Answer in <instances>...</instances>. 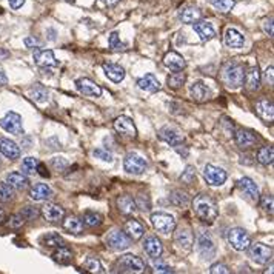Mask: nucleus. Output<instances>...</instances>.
I'll return each mask as SVG.
<instances>
[{"label":"nucleus","mask_w":274,"mask_h":274,"mask_svg":"<svg viewBox=\"0 0 274 274\" xmlns=\"http://www.w3.org/2000/svg\"><path fill=\"white\" fill-rule=\"evenodd\" d=\"M193 211L196 216L205 223H213L219 216L216 200L208 194H199L193 200Z\"/></svg>","instance_id":"obj_1"},{"label":"nucleus","mask_w":274,"mask_h":274,"mask_svg":"<svg viewBox=\"0 0 274 274\" xmlns=\"http://www.w3.org/2000/svg\"><path fill=\"white\" fill-rule=\"evenodd\" d=\"M223 82L228 88L237 90L244 85V79H245V69L239 63H228L223 68Z\"/></svg>","instance_id":"obj_2"},{"label":"nucleus","mask_w":274,"mask_h":274,"mask_svg":"<svg viewBox=\"0 0 274 274\" xmlns=\"http://www.w3.org/2000/svg\"><path fill=\"white\" fill-rule=\"evenodd\" d=\"M246 251H248L249 257H251L259 265H265V264H268V262L273 260V248L270 245L260 244V242L249 244V246L246 248Z\"/></svg>","instance_id":"obj_3"},{"label":"nucleus","mask_w":274,"mask_h":274,"mask_svg":"<svg viewBox=\"0 0 274 274\" xmlns=\"http://www.w3.org/2000/svg\"><path fill=\"white\" fill-rule=\"evenodd\" d=\"M151 223L162 234H171L176 230V219L168 213L151 214Z\"/></svg>","instance_id":"obj_4"},{"label":"nucleus","mask_w":274,"mask_h":274,"mask_svg":"<svg viewBox=\"0 0 274 274\" xmlns=\"http://www.w3.org/2000/svg\"><path fill=\"white\" fill-rule=\"evenodd\" d=\"M226 241L236 251H246V248L251 244V239L244 228H231L226 233Z\"/></svg>","instance_id":"obj_5"},{"label":"nucleus","mask_w":274,"mask_h":274,"mask_svg":"<svg viewBox=\"0 0 274 274\" xmlns=\"http://www.w3.org/2000/svg\"><path fill=\"white\" fill-rule=\"evenodd\" d=\"M123 168L129 174L140 176V174H144L147 171L148 163H147V160L144 157L139 156L137 152H129V154H126V156H125Z\"/></svg>","instance_id":"obj_6"},{"label":"nucleus","mask_w":274,"mask_h":274,"mask_svg":"<svg viewBox=\"0 0 274 274\" xmlns=\"http://www.w3.org/2000/svg\"><path fill=\"white\" fill-rule=\"evenodd\" d=\"M0 126H2L6 133H9V134H16V136L23 134L22 117L17 113H14V111L6 113L3 119H0Z\"/></svg>","instance_id":"obj_7"},{"label":"nucleus","mask_w":274,"mask_h":274,"mask_svg":"<svg viewBox=\"0 0 274 274\" xmlns=\"http://www.w3.org/2000/svg\"><path fill=\"white\" fill-rule=\"evenodd\" d=\"M117 265H119V268H121V271H125V273H140L145 270L144 260L134 254L122 256L121 259H119Z\"/></svg>","instance_id":"obj_8"},{"label":"nucleus","mask_w":274,"mask_h":274,"mask_svg":"<svg viewBox=\"0 0 274 274\" xmlns=\"http://www.w3.org/2000/svg\"><path fill=\"white\" fill-rule=\"evenodd\" d=\"M106 245H108L114 251H123L131 245L129 237L121 231V230H113L108 236H106Z\"/></svg>","instance_id":"obj_9"},{"label":"nucleus","mask_w":274,"mask_h":274,"mask_svg":"<svg viewBox=\"0 0 274 274\" xmlns=\"http://www.w3.org/2000/svg\"><path fill=\"white\" fill-rule=\"evenodd\" d=\"M204 179L207 181V183L211 185V186H220L226 181V173L222 168H219V166L205 165V168H204Z\"/></svg>","instance_id":"obj_10"},{"label":"nucleus","mask_w":274,"mask_h":274,"mask_svg":"<svg viewBox=\"0 0 274 274\" xmlns=\"http://www.w3.org/2000/svg\"><path fill=\"white\" fill-rule=\"evenodd\" d=\"M76 88L83 96H90V97H100L102 96V88L97 85L96 82H92L88 77H82L76 80Z\"/></svg>","instance_id":"obj_11"},{"label":"nucleus","mask_w":274,"mask_h":274,"mask_svg":"<svg viewBox=\"0 0 274 274\" xmlns=\"http://www.w3.org/2000/svg\"><path fill=\"white\" fill-rule=\"evenodd\" d=\"M32 59L37 66L40 68H54L59 65V62L56 61L54 53L51 50H42V48H35L32 53Z\"/></svg>","instance_id":"obj_12"},{"label":"nucleus","mask_w":274,"mask_h":274,"mask_svg":"<svg viewBox=\"0 0 274 274\" xmlns=\"http://www.w3.org/2000/svg\"><path fill=\"white\" fill-rule=\"evenodd\" d=\"M197 249L204 259H213L216 254V246L208 233H200L197 237Z\"/></svg>","instance_id":"obj_13"},{"label":"nucleus","mask_w":274,"mask_h":274,"mask_svg":"<svg viewBox=\"0 0 274 274\" xmlns=\"http://www.w3.org/2000/svg\"><path fill=\"white\" fill-rule=\"evenodd\" d=\"M122 231L129 237L131 242H136V241L142 239V236L145 234V226L136 219H129V220L125 222Z\"/></svg>","instance_id":"obj_14"},{"label":"nucleus","mask_w":274,"mask_h":274,"mask_svg":"<svg viewBox=\"0 0 274 274\" xmlns=\"http://www.w3.org/2000/svg\"><path fill=\"white\" fill-rule=\"evenodd\" d=\"M114 129L117 131V133H121L123 136H128V137H136V134H137L134 122L131 121L129 117H126V116H121V117L116 119V121H114Z\"/></svg>","instance_id":"obj_15"},{"label":"nucleus","mask_w":274,"mask_h":274,"mask_svg":"<svg viewBox=\"0 0 274 274\" xmlns=\"http://www.w3.org/2000/svg\"><path fill=\"white\" fill-rule=\"evenodd\" d=\"M40 213L46 220L53 222V223L61 222L65 217V210L61 205H56V204H46L45 207L40 208Z\"/></svg>","instance_id":"obj_16"},{"label":"nucleus","mask_w":274,"mask_h":274,"mask_svg":"<svg viewBox=\"0 0 274 274\" xmlns=\"http://www.w3.org/2000/svg\"><path fill=\"white\" fill-rule=\"evenodd\" d=\"M237 186H239L241 191L253 202H257L259 200V188L256 185V182L253 181V179L249 177H242L239 182H237Z\"/></svg>","instance_id":"obj_17"},{"label":"nucleus","mask_w":274,"mask_h":274,"mask_svg":"<svg viewBox=\"0 0 274 274\" xmlns=\"http://www.w3.org/2000/svg\"><path fill=\"white\" fill-rule=\"evenodd\" d=\"M193 30L197 32V35L200 37L202 42H208V40L216 37V31H214V28H213V25L210 22L197 20V22L193 23Z\"/></svg>","instance_id":"obj_18"},{"label":"nucleus","mask_w":274,"mask_h":274,"mask_svg":"<svg viewBox=\"0 0 274 274\" xmlns=\"http://www.w3.org/2000/svg\"><path fill=\"white\" fill-rule=\"evenodd\" d=\"M0 152L9 160H17L20 157V148L16 142L9 140L6 137L0 139Z\"/></svg>","instance_id":"obj_19"},{"label":"nucleus","mask_w":274,"mask_h":274,"mask_svg":"<svg viewBox=\"0 0 274 274\" xmlns=\"http://www.w3.org/2000/svg\"><path fill=\"white\" fill-rule=\"evenodd\" d=\"M189 94L196 102H205L211 97V90L205 85L202 80H196L191 87H189Z\"/></svg>","instance_id":"obj_20"},{"label":"nucleus","mask_w":274,"mask_h":274,"mask_svg":"<svg viewBox=\"0 0 274 274\" xmlns=\"http://www.w3.org/2000/svg\"><path fill=\"white\" fill-rule=\"evenodd\" d=\"M163 65L166 68H170L173 71H183L185 66H186V62H185V59L176 53V51H170V53H166L165 57H163Z\"/></svg>","instance_id":"obj_21"},{"label":"nucleus","mask_w":274,"mask_h":274,"mask_svg":"<svg viewBox=\"0 0 274 274\" xmlns=\"http://www.w3.org/2000/svg\"><path fill=\"white\" fill-rule=\"evenodd\" d=\"M159 137L163 140V142H166V144L168 145H171V147H181L182 144H183V137L177 133V131H174L173 128H170V126H163V128H160V131H159Z\"/></svg>","instance_id":"obj_22"},{"label":"nucleus","mask_w":274,"mask_h":274,"mask_svg":"<svg viewBox=\"0 0 274 274\" xmlns=\"http://www.w3.org/2000/svg\"><path fill=\"white\" fill-rule=\"evenodd\" d=\"M223 42L225 45L228 46V48H242L244 43H245V37L244 34L239 32L234 28H228L225 31V37H223Z\"/></svg>","instance_id":"obj_23"},{"label":"nucleus","mask_w":274,"mask_h":274,"mask_svg":"<svg viewBox=\"0 0 274 274\" xmlns=\"http://www.w3.org/2000/svg\"><path fill=\"white\" fill-rule=\"evenodd\" d=\"M144 249H145V253L151 259H159L162 256L163 246H162V242L157 239V237L150 236V237H147L145 242H144Z\"/></svg>","instance_id":"obj_24"},{"label":"nucleus","mask_w":274,"mask_h":274,"mask_svg":"<svg viewBox=\"0 0 274 274\" xmlns=\"http://www.w3.org/2000/svg\"><path fill=\"white\" fill-rule=\"evenodd\" d=\"M30 197L35 202H43L53 197V189L46 183H35L30 189Z\"/></svg>","instance_id":"obj_25"},{"label":"nucleus","mask_w":274,"mask_h":274,"mask_svg":"<svg viewBox=\"0 0 274 274\" xmlns=\"http://www.w3.org/2000/svg\"><path fill=\"white\" fill-rule=\"evenodd\" d=\"M260 80H262V76H260V71H259V66L254 65L249 68L246 73H245V79H244V83L246 85V88L249 91H256L260 88Z\"/></svg>","instance_id":"obj_26"},{"label":"nucleus","mask_w":274,"mask_h":274,"mask_svg":"<svg viewBox=\"0 0 274 274\" xmlns=\"http://www.w3.org/2000/svg\"><path fill=\"white\" fill-rule=\"evenodd\" d=\"M236 144L237 147H241V148H249V147H253L256 144V134L251 133V131H246V129H239V131H236Z\"/></svg>","instance_id":"obj_27"},{"label":"nucleus","mask_w":274,"mask_h":274,"mask_svg":"<svg viewBox=\"0 0 274 274\" xmlns=\"http://www.w3.org/2000/svg\"><path fill=\"white\" fill-rule=\"evenodd\" d=\"M103 71L110 80L121 83L125 79V69L117 63H103Z\"/></svg>","instance_id":"obj_28"},{"label":"nucleus","mask_w":274,"mask_h":274,"mask_svg":"<svg viewBox=\"0 0 274 274\" xmlns=\"http://www.w3.org/2000/svg\"><path fill=\"white\" fill-rule=\"evenodd\" d=\"M137 85L140 90H144L147 92H156L160 90V83L154 74H145L144 77H140L137 80Z\"/></svg>","instance_id":"obj_29"},{"label":"nucleus","mask_w":274,"mask_h":274,"mask_svg":"<svg viewBox=\"0 0 274 274\" xmlns=\"http://www.w3.org/2000/svg\"><path fill=\"white\" fill-rule=\"evenodd\" d=\"M256 111L264 121H273L274 119V106L273 102L268 99H260L256 103Z\"/></svg>","instance_id":"obj_30"},{"label":"nucleus","mask_w":274,"mask_h":274,"mask_svg":"<svg viewBox=\"0 0 274 274\" xmlns=\"http://www.w3.org/2000/svg\"><path fill=\"white\" fill-rule=\"evenodd\" d=\"M6 182L13 186L14 189H25L28 185H30V181H28V177L23 174V173H9L6 176Z\"/></svg>","instance_id":"obj_31"},{"label":"nucleus","mask_w":274,"mask_h":274,"mask_svg":"<svg viewBox=\"0 0 274 274\" xmlns=\"http://www.w3.org/2000/svg\"><path fill=\"white\" fill-rule=\"evenodd\" d=\"M117 207L119 211L123 213V214H133L137 211V205H136V199H133L128 194H123L117 199Z\"/></svg>","instance_id":"obj_32"},{"label":"nucleus","mask_w":274,"mask_h":274,"mask_svg":"<svg viewBox=\"0 0 274 274\" xmlns=\"http://www.w3.org/2000/svg\"><path fill=\"white\" fill-rule=\"evenodd\" d=\"M200 17H202V13L196 6H185L183 9L179 11V19L183 23H194L200 20Z\"/></svg>","instance_id":"obj_33"},{"label":"nucleus","mask_w":274,"mask_h":274,"mask_svg":"<svg viewBox=\"0 0 274 274\" xmlns=\"http://www.w3.org/2000/svg\"><path fill=\"white\" fill-rule=\"evenodd\" d=\"M40 242H42V245L50 246V248H57V246L66 245V242H65L63 237L59 236L57 233H48V234L42 236V237H40Z\"/></svg>","instance_id":"obj_34"},{"label":"nucleus","mask_w":274,"mask_h":274,"mask_svg":"<svg viewBox=\"0 0 274 274\" xmlns=\"http://www.w3.org/2000/svg\"><path fill=\"white\" fill-rule=\"evenodd\" d=\"M53 259L54 262H57V264H61V265H69L71 260H73V253L66 248V245L57 246V251L53 254Z\"/></svg>","instance_id":"obj_35"},{"label":"nucleus","mask_w":274,"mask_h":274,"mask_svg":"<svg viewBox=\"0 0 274 274\" xmlns=\"http://www.w3.org/2000/svg\"><path fill=\"white\" fill-rule=\"evenodd\" d=\"M176 244H177L179 246L185 248V249L191 248V245H193V234H191V231L186 230V228L179 230V231L176 233Z\"/></svg>","instance_id":"obj_36"},{"label":"nucleus","mask_w":274,"mask_h":274,"mask_svg":"<svg viewBox=\"0 0 274 274\" xmlns=\"http://www.w3.org/2000/svg\"><path fill=\"white\" fill-rule=\"evenodd\" d=\"M63 228L73 234H80L83 231V222H82V219H79L76 216H69L63 220Z\"/></svg>","instance_id":"obj_37"},{"label":"nucleus","mask_w":274,"mask_h":274,"mask_svg":"<svg viewBox=\"0 0 274 274\" xmlns=\"http://www.w3.org/2000/svg\"><path fill=\"white\" fill-rule=\"evenodd\" d=\"M170 202L179 208H183L189 204V196L185 191H182V189H174L170 194Z\"/></svg>","instance_id":"obj_38"},{"label":"nucleus","mask_w":274,"mask_h":274,"mask_svg":"<svg viewBox=\"0 0 274 274\" xmlns=\"http://www.w3.org/2000/svg\"><path fill=\"white\" fill-rule=\"evenodd\" d=\"M186 82V74L182 73V71H176V73L170 74L168 79H166V83H168V87L173 90H179L185 85Z\"/></svg>","instance_id":"obj_39"},{"label":"nucleus","mask_w":274,"mask_h":274,"mask_svg":"<svg viewBox=\"0 0 274 274\" xmlns=\"http://www.w3.org/2000/svg\"><path fill=\"white\" fill-rule=\"evenodd\" d=\"M82 222H83V225L94 228V226H99L102 223V216L96 211H85L82 216Z\"/></svg>","instance_id":"obj_40"},{"label":"nucleus","mask_w":274,"mask_h":274,"mask_svg":"<svg viewBox=\"0 0 274 274\" xmlns=\"http://www.w3.org/2000/svg\"><path fill=\"white\" fill-rule=\"evenodd\" d=\"M274 160V150L273 147H264L257 151V162L262 165H271Z\"/></svg>","instance_id":"obj_41"},{"label":"nucleus","mask_w":274,"mask_h":274,"mask_svg":"<svg viewBox=\"0 0 274 274\" xmlns=\"http://www.w3.org/2000/svg\"><path fill=\"white\" fill-rule=\"evenodd\" d=\"M13 199H14V188L8 182H2L0 183V202L6 204V202L13 200Z\"/></svg>","instance_id":"obj_42"},{"label":"nucleus","mask_w":274,"mask_h":274,"mask_svg":"<svg viewBox=\"0 0 274 274\" xmlns=\"http://www.w3.org/2000/svg\"><path fill=\"white\" fill-rule=\"evenodd\" d=\"M210 3L220 13H230L236 5V0H210Z\"/></svg>","instance_id":"obj_43"},{"label":"nucleus","mask_w":274,"mask_h":274,"mask_svg":"<svg viewBox=\"0 0 274 274\" xmlns=\"http://www.w3.org/2000/svg\"><path fill=\"white\" fill-rule=\"evenodd\" d=\"M37 165H39V159L35 157H25L22 162V173L25 174H34L35 170H37Z\"/></svg>","instance_id":"obj_44"},{"label":"nucleus","mask_w":274,"mask_h":274,"mask_svg":"<svg viewBox=\"0 0 274 274\" xmlns=\"http://www.w3.org/2000/svg\"><path fill=\"white\" fill-rule=\"evenodd\" d=\"M108 45L113 51H125L126 50V43H123L119 37L117 32H111L110 37H108Z\"/></svg>","instance_id":"obj_45"},{"label":"nucleus","mask_w":274,"mask_h":274,"mask_svg":"<svg viewBox=\"0 0 274 274\" xmlns=\"http://www.w3.org/2000/svg\"><path fill=\"white\" fill-rule=\"evenodd\" d=\"M48 91H46L43 87H35L32 91H31V99L32 100H35L37 103H43V102H46L48 100Z\"/></svg>","instance_id":"obj_46"},{"label":"nucleus","mask_w":274,"mask_h":274,"mask_svg":"<svg viewBox=\"0 0 274 274\" xmlns=\"http://www.w3.org/2000/svg\"><path fill=\"white\" fill-rule=\"evenodd\" d=\"M20 214L25 217V220H34V219H37L40 216V208H37V207H25L22 210Z\"/></svg>","instance_id":"obj_47"},{"label":"nucleus","mask_w":274,"mask_h":274,"mask_svg":"<svg viewBox=\"0 0 274 274\" xmlns=\"http://www.w3.org/2000/svg\"><path fill=\"white\" fill-rule=\"evenodd\" d=\"M85 268L90 270V271H92V273H103V268H102V265H100V262H99L97 259H94V257L87 259Z\"/></svg>","instance_id":"obj_48"},{"label":"nucleus","mask_w":274,"mask_h":274,"mask_svg":"<svg viewBox=\"0 0 274 274\" xmlns=\"http://www.w3.org/2000/svg\"><path fill=\"white\" fill-rule=\"evenodd\" d=\"M196 170L193 168V166H186V171L181 176V181L183 182V183H186V185H189V183H193L194 181H196V173H194Z\"/></svg>","instance_id":"obj_49"},{"label":"nucleus","mask_w":274,"mask_h":274,"mask_svg":"<svg viewBox=\"0 0 274 274\" xmlns=\"http://www.w3.org/2000/svg\"><path fill=\"white\" fill-rule=\"evenodd\" d=\"M25 223V217L22 216V214H14V216H11L9 220H8V226L13 230H17L20 226Z\"/></svg>","instance_id":"obj_50"},{"label":"nucleus","mask_w":274,"mask_h":274,"mask_svg":"<svg viewBox=\"0 0 274 274\" xmlns=\"http://www.w3.org/2000/svg\"><path fill=\"white\" fill-rule=\"evenodd\" d=\"M92 154L96 156L97 159L103 160V162H113V154L108 151V150H103V148H97V150H94Z\"/></svg>","instance_id":"obj_51"},{"label":"nucleus","mask_w":274,"mask_h":274,"mask_svg":"<svg viewBox=\"0 0 274 274\" xmlns=\"http://www.w3.org/2000/svg\"><path fill=\"white\" fill-rule=\"evenodd\" d=\"M259 199H260V207L271 214V213H273V207H274L273 196L267 194V196H262V197H259Z\"/></svg>","instance_id":"obj_52"},{"label":"nucleus","mask_w":274,"mask_h":274,"mask_svg":"<svg viewBox=\"0 0 274 274\" xmlns=\"http://www.w3.org/2000/svg\"><path fill=\"white\" fill-rule=\"evenodd\" d=\"M210 273L211 274H230V270H228V267L223 265V264H214L210 268Z\"/></svg>","instance_id":"obj_53"},{"label":"nucleus","mask_w":274,"mask_h":274,"mask_svg":"<svg viewBox=\"0 0 274 274\" xmlns=\"http://www.w3.org/2000/svg\"><path fill=\"white\" fill-rule=\"evenodd\" d=\"M53 166H54L56 170H59V171H63L66 166H68V162H66L65 157H54L53 159Z\"/></svg>","instance_id":"obj_54"},{"label":"nucleus","mask_w":274,"mask_h":274,"mask_svg":"<svg viewBox=\"0 0 274 274\" xmlns=\"http://www.w3.org/2000/svg\"><path fill=\"white\" fill-rule=\"evenodd\" d=\"M154 270H156L157 273H173L174 270L168 265H165V264H160V262H157L156 265H154Z\"/></svg>","instance_id":"obj_55"},{"label":"nucleus","mask_w":274,"mask_h":274,"mask_svg":"<svg viewBox=\"0 0 274 274\" xmlns=\"http://www.w3.org/2000/svg\"><path fill=\"white\" fill-rule=\"evenodd\" d=\"M265 80L270 83V85L274 83V68H273V65H270L265 71Z\"/></svg>","instance_id":"obj_56"},{"label":"nucleus","mask_w":274,"mask_h":274,"mask_svg":"<svg viewBox=\"0 0 274 274\" xmlns=\"http://www.w3.org/2000/svg\"><path fill=\"white\" fill-rule=\"evenodd\" d=\"M25 45L28 46V48H37L39 46V40L34 37V35H30V37L25 39Z\"/></svg>","instance_id":"obj_57"},{"label":"nucleus","mask_w":274,"mask_h":274,"mask_svg":"<svg viewBox=\"0 0 274 274\" xmlns=\"http://www.w3.org/2000/svg\"><path fill=\"white\" fill-rule=\"evenodd\" d=\"M264 30L268 35H273V17H270L264 22Z\"/></svg>","instance_id":"obj_58"},{"label":"nucleus","mask_w":274,"mask_h":274,"mask_svg":"<svg viewBox=\"0 0 274 274\" xmlns=\"http://www.w3.org/2000/svg\"><path fill=\"white\" fill-rule=\"evenodd\" d=\"M35 173H39L42 177H50V173H48V170H46V166L43 163H40V162L37 165V170H35Z\"/></svg>","instance_id":"obj_59"},{"label":"nucleus","mask_w":274,"mask_h":274,"mask_svg":"<svg viewBox=\"0 0 274 274\" xmlns=\"http://www.w3.org/2000/svg\"><path fill=\"white\" fill-rule=\"evenodd\" d=\"M8 3L13 9H19V8H22L23 5H25V0H8Z\"/></svg>","instance_id":"obj_60"},{"label":"nucleus","mask_w":274,"mask_h":274,"mask_svg":"<svg viewBox=\"0 0 274 274\" xmlns=\"http://www.w3.org/2000/svg\"><path fill=\"white\" fill-rule=\"evenodd\" d=\"M8 83V77H6V74H5V71L0 68V87H3V85H6Z\"/></svg>","instance_id":"obj_61"},{"label":"nucleus","mask_w":274,"mask_h":274,"mask_svg":"<svg viewBox=\"0 0 274 274\" xmlns=\"http://www.w3.org/2000/svg\"><path fill=\"white\" fill-rule=\"evenodd\" d=\"M100 2H103L106 6H114V5L119 3V0H100Z\"/></svg>","instance_id":"obj_62"},{"label":"nucleus","mask_w":274,"mask_h":274,"mask_svg":"<svg viewBox=\"0 0 274 274\" xmlns=\"http://www.w3.org/2000/svg\"><path fill=\"white\" fill-rule=\"evenodd\" d=\"M5 219V211L0 208V223H2V220Z\"/></svg>","instance_id":"obj_63"},{"label":"nucleus","mask_w":274,"mask_h":274,"mask_svg":"<svg viewBox=\"0 0 274 274\" xmlns=\"http://www.w3.org/2000/svg\"><path fill=\"white\" fill-rule=\"evenodd\" d=\"M66 2H74V0H66Z\"/></svg>","instance_id":"obj_64"}]
</instances>
